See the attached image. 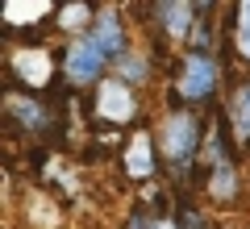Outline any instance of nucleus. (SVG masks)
<instances>
[{"label": "nucleus", "mask_w": 250, "mask_h": 229, "mask_svg": "<svg viewBox=\"0 0 250 229\" xmlns=\"http://www.w3.org/2000/svg\"><path fill=\"white\" fill-rule=\"evenodd\" d=\"M88 34H92V42H96V46H100V50H104L113 62L125 54V25H121V17H117L113 9H100Z\"/></svg>", "instance_id": "nucleus-6"}, {"label": "nucleus", "mask_w": 250, "mask_h": 229, "mask_svg": "<svg viewBox=\"0 0 250 229\" xmlns=\"http://www.w3.org/2000/svg\"><path fill=\"white\" fill-rule=\"evenodd\" d=\"M208 196H213L217 204H229L233 196H238V187H242V179H238V171H233V163H225V167H217V171H208Z\"/></svg>", "instance_id": "nucleus-9"}, {"label": "nucleus", "mask_w": 250, "mask_h": 229, "mask_svg": "<svg viewBox=\"0 0 250 229\" xmlns=\"http://www.w3.org/2000/svg\"><path fill=\"white\" fill-rule=\"evenodd\" d=\"M217 83H221V67L208 50H192L184 59V71L175 80V96L184 104H208L217 96Z\"/></svg>", "instance_id": "nucleus-2"}, {"label": "nucleus", "mask_w": 250, "mask_h": 229, "mask_svg": "<svg viewBox=\"0 0 250 229\" xmlns=\"http://www.w3.org/2000/svg\"><path fill=\"white\" fill-rule=\"evenodd\" d=\"M150 13L159 17V29L167 38H188L192 29H196V17H200L196 4H154Z\"/></svg>", "instance_id": "nucleus-7"}, {"label": "nucleus", "mask_w": 250, "mask_h": 229, "mask_svg": "<svg viewBox=\"0 0 250 229\" xmlns=\"http://www.w3.org/2000/svg\"><path fill=\"white\" fill-rule=\"evenodd\" d=\"M233 17H238V21H233V42H238V54L250 62V0H246V4H238Z\"/></svg>", "instance_id": "nucleus-11"}, {"label": "nucleus", "mask_w": 250, "mask_h": 229, "mask_svg": "<svg viewBox=\"0 0 250 229\" xmlns=\"http://www.w3.org/2000/svg\"><path fill=\"white\" fill-rule=\"evenodd\" d=\"M88 17L96 21V9H92V4H67V9H59V25L62 29H80Z\"/></svg>", "instance_id": "nucleus-13"}, {"label": "nucleus", "mask_w": 250, "mask_h": 229, "mask_svg": "<svg viewBox=\"0 0 250 229\" xmlns=\"http://www.w3.org/2000/svg\"><path fill=\"white\" fill-rule=\"evenodd\" d=\"M108 62H113V59L92 42V34H83V38H75V42L62 50L59 71H62V80L71 83V88H88V83H96L100 75H104Z\"/></svg>", "instance_id": "nucleus-3"}, {"label": "nucleus", "mask_w": 250, "mask_h": 229, "mask_svg": "<svg viewBox=\"0 0 250 229\" xmlns=\"http://www.w3.org/2000/svg\"><path fill=\"white\" fill-rule=\"evenodd\" d=\"M117 71H121V83H134V88H142V83L150 80V62L138 50H125L121 59H117Z\"/></svg>", "instance_id": "nucleus-10"}, {"label": "nucleus", "mask_w": 250, "mask_h": 229, "mask_svg": "<svg viewBox=\"0 0 250 229\" xmlns=\"http://www.w3.org/2000/svg\"><path fill=\"white\" fill-rule=\"evenodd\" d=\"M134 108H138V100H134V88H129V83H121V80L100 83V92H96V121L125 125V121H134Z\"/></svg>", "instance_id": "nucleus-4"}, {"label": "nucleus", "mask_w": 250, "mask_h": 229, "mask_svg": "<svg viewBox=\"0 0 250 229\" xmlns=\"http://www.w3.org/2000/svg\"><path fill=\"white\" fill-rule=\"evenodd\" d=\"M229 129L238 138V146L250 150V80L238 83L233 96H229Z\"/></svg>", "instance_id": "nucleus-8"}, {"label": "nucleus", "mask_w": 250, "mask_h": 229, "mask_svg": "<svg viewBox=\"0 0 250 229\" xmlns=\"http://www.w3.org/2000/svg\"><path fill=\"white\" fill-rule=\"evenodd\" d=\"M4 108H9V121H17L21 129L38 133V138H46V133L54 129V117H50V108H46L42 100H34V96H21V92H9Z\"/></svg>", "instance_id": "nucleus-5"}, {"label": "nucleus", "mask_w": 250, "mask_h": 229, "mask_svg": "<svg viewBox=\"0 0 250 229\" xmlns=\"http://www.w3.org/2000/svg\"><path fill=\"white\" fill-rule=\"evenodd\" d=\"M179 229H208V221L200 217L196 208H184V212H179Z\"/></svg>", "instance_id": "nucleus-14"}, {"label": "nucleus", "mask_w": 250, "mask_h": 229, "mask_svg": "<svg viewBox=\"0 0 250 229\" xmlns=\"http://www.w3.org/2000/svg\"><path fill=\"white\" fill-rule=\"evenodd\" d=\"M200 138H205V121L196 113H171L159 129V150L167 167H188L200 150Z\"/></svg>", "instance_id": "nucleus-1"}, {"label": "nucleus", "mask_w": 250, "mask_h": 229, "mask_svg": "<svg viewBox=\"0 0 250 229\" xmlns=\"http://www.w3.org/2000/svg\"><path fill=\"white\" fill-rule=\"evenodd\" d=\"M146 150H150V138H146V133H138L134 146H129V175H138V179L150 175V167H154V163L146 159Z\"/></svg>", "instance_id": "nucleus-12"}, {"label": "nucleus", "mask_w": 250, "mask_h": 229, "mask_svg": "<svg viewBox=\"0 0 250 229\" xmlns=\"http://www.w3.org/2000/svg\"><path fill=\"white\" fill-rule=\"evenodd\" d=\"M150 229H179V221H171V217H154Z\"/></svg>", "instance_id": "nucleus-15"}]
</instances>
